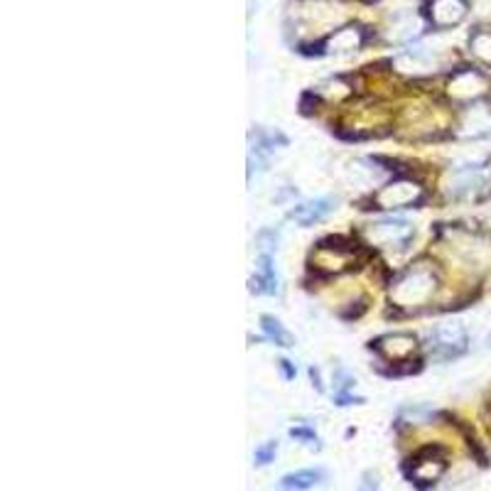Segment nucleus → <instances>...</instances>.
Wrapping results in <instances>:
<instances>
[{
	"label": "nucleus",
	"mask_w": 491,
	"mask_h": 491,
	"mask_svg": "<svg viewBox=\"0 0 491 491\" xmlns=\"http://www.w3.org/2000/svg\"><path fill=\"white\" fill-rule=\"evenodd\" d=\"M435 288H438L435 276L430 270H425V268H416V270L406 273L403 278L395 283L391 298L401 308H416V305H423V302L433 298Z\"/></svg>",
	"instance_id": "nucleus-1"
},
{
	"label": "nucleus",
	"mask_w": 491,
	"mask_h": 491,
	"mask_svg": "<svg viewBox=\"0 0 491 491\" xmlns=\"http://www.w3.org/2000/svg\"><path fill=\"white\" fill-rule=\"evenodd\" d=\"M430 347L435 349L438 356H457V354L464 352L467 347V331L459 322H445V324H438L435 330L430 331Z\"/></svg>",
	"instance_id": "nucleus-2"
},
{
	"label": "nucleus",
	"mask_w": 491,
	"mask_h": 491,
	"mask_svg": "<svg viewBox=\"0 0 491 491\" xmlns=\"http://www.w3.org/2000/svg\"><path fill=\"white\" fill-rule=\"evenodd\" d=\"M487 89H489L487 76L479 74L477 69H464V72L452 76V82H449V97L457 98V101H474L481 94H487Z\"/></svg>",
	"instance_id": "nucleus-3"
},
{
	"label": "nucleus",
	"mask_w": 491,
	"mask_h": 491,
	"mask_svg": "<svg viewBox=\"0 0 491 491\" xmlns=\"http://www.w3.org/2000/svg\"><path fill=\"white\" fill-rule=\"evenodd\" d=\"M491 133V106L474 104L459 118V138H484Z\"/></svg>",
	"instance_id": "nucleus-4"
},
{
	"label": "nucleus",
	"mask_w": 491,
	"mask_h": 491,
	"mask_svg": "<svg viewBox=\"0 0 491 491\" xmlns=\"http://www.w3.org/2000/svg\"><path fill=\"white\" fill-rule=\"evenodd\" d=\"M487 182H489V172L484 168H462L449 175L448 190L452 197H470L479 192L481 187H487Z\"/></svg>",
	"instance_id": "nucleus-5"
},
{
	"label": "nucleus",
	"mask_w": 491,
	"mask_h": 491,
	"mask_svg": "<svg viewBox=\"0 0 491 491\" xmlns=\"http://www.w3.org/2000/svg\"><path fill=\"white\" fill-rule=\"evenodd\" d=\"M420 197V187H417L416 182H394V184H388L384 187L381 192L376 194V204L381 207V209H398V207H408V204H413Z\"/></svg>",
	"instance_id": "nucleus-6"
},
{
	"label": "nucleus",
	"mask_w": 491,
	"mask_h": 491,
	"mask_svg": "<svg viewBox=\"0 0 491 491\" xmlns=\"http://www.w3.org/2000/svg\"><path fill=\"white\" fill-rule=\"evenodd\" d=\"M467 0H433L430 3V20L435 27H452L464 20Z\"/></svg>",
	"instance_id": "nucleus-7"
},
{
	"label": "nucleus",
	"mask_w": 491,
	"mask_h": 491,
	"mask_svg": "<svg viewBox=\"0 0 491 491\" xmlns=\"http://www.w3.org/2000/svg\"><path fill=\"white\" fill-rule=\"evenodd\" d=\"M413 236V226L406 222H381L369 229V238L384 246H403Z\"/></svg>",
	"instance_id": "nucleus-8"
},
{
	"label": "nucleus",
	"mask_w": 491,
	"mask_h": 491,
	"mask_svg": "<svg viewBox=\"0 0 491 491\" xmlns=\"http://www.w3.org/2000/svg\"><path fill=\"white\" fill-rule=\"evenodd\" d=\"M331 204H334L331 199H315V202L300 204V207H295V209L290 212V219H295V222L302 226L317 224V222H322V219L334 209Z\"/></svg>",
	"instance_id": "nucleus-9"
},
{
	"label": "nucleus",
	"mask_w": 491,
	"mask_h": 491,
	"mask_svg": "<svg viewBox=\"0 0 491 491\" xmlns=\"http://www.w3.org/2000/svg\"><path fill=\"white\" fill-rule=\"evenodd\" d=\"M363 44V33L362 27H344L339 33H334L330 37V43H327V50L330 52H354V50H359Z\"/></svg>",
	"instance_id": "nucleus-10"
},
{
	"label": "nucleus",
	"mask_w": 491,
	"mask_h": 491,
	"mask_svg": "<svg viewBox=\"0 0 491 491\" xmlns=\"http://www.w3.org/2000/svg\"><path fill=\"white\" fill-rule=\"evenodd\" d=\"M378 349L388 356V359H406L416 349V337L410 334H394V337H386L378 342Z\"/></svg>",
	"instance_id": "nucleus-11"
},
{
	"label": "nucleus",
	"mask_w": 491,
	"mask_h": 491,
	"mask_svg": "<svg viewBox=\"0 0 491 491\" xmlns=\"http://www.w3.org/2000/svg\"><path fill=\"white\" fill-rule=\"evenodd\" d=\"M395 69L398 72H406V74H413V72H427L430 65H433V57L423 50H410V52H403L401 57H395Z\"/></svg>",
	"instance_id": "nucleus-12"
},
{
	"label": "nucleus",
	"mask_w": 491,
	"mask_h": 491,
	"mask_svg": "<svg viewBox=\"0 0 491 491\" xmlns=\"http://www.w3.org/2000/svg\"><path fill=\"white\" fill-rule=\"evenodd\" d=\"M320 479H322V472L300 470V472H292V474H285V477L280 479V489L283 491H305V489H312L315 484H320Z\"/></svg>",
	"instance_id": "nucleus-13"
},
{
	"label": "nucleus",
	"mask_w": 491,
	"mask_h": 491,
	"mask_svg": "<svg viewBox=\"0 0 491 491\" xmlns=\"http://www.w3.org/2000/svg\"><path fill=\"white\" fill-rule=\"evenodd\" d=\"M253 290L258 292H268V295H276L278 292V276L273 270L270 256L258 258V276L253 280Z\"/></svg>",
	"instance_id": "nucleus-14"
},
{
	"label": "nucleus",
	"mask_w": 491,
	"mask_h": 491,
	"mask_svg": "<svg viewBox=\"0 0 491 491\" xmlns=\"http://www.w3.org/2000/svg\"><path fill=\"white\" fill-rule=\"evenodd\" d=\"M261 324H263V331H266L273 342L280 344V347H292V337H290L288 331H285V327H283L276 317L263 315V317H261Z\"/></svg>",
	"instance_id": "nucleus-15"
},
{
	"label": "nucleus",
	"mask_w": 491,
	"mask_h": 491,
	"mask_svg": "<svg viewBox=\"0 0 491 491\" xmlns=\"http://www.w3.org/2000/svg\"><path fill=\"white\" fill-rule=\"evenodd\" d=\"M445 472V464L442 459H435V462H417L416 467V479L417 481H435Z\"/></svg>",
	"instance_id": "nucleus-16"
},
{
	"label": "nucleus",
	"mask_w": 491,
	"mask_h": 491,
	"mask_svg": "<svg viewBox=\"0 0 491 491\" xmlns=\"http://www.w3.org/2000/svg\"><path fill=\"white\" fill-rule=\"evenodd\" d=\"M472 52L479 57L481 62L491 65V33H477L472 37Z\"/></svg>",
	"instance_id": "nucleus-17"
},
{
	"label": "nucleus",
	"mask_w": 491,
	"mask_h": 491,
	"mask_svg": "<svg viewBox=\"0 0 491 491\" xmlns=\"http://www.w3.org/2000/svg\"><path fill=\"white\" fill-rule=\"evenodd\" d=\"M276 452H278V442H266V445H261L256 449V464H268V462H273L276 457Z\"/></svg>",
	"instance_id": "nucleus-18"
},
{
	"label": "nucleus",
	"mask_w": 491,
	"mask_h": 491,
	"mask_svg": "<svg viewBox=\"0 0 491 491\" xmlns=\"http://www.w3.org/2000/svg\"><path fill=\"white\" fill-rule=\"evenodd\" d=\"M290 435H292L295 440H302L305 445H312V442H317L315 433H312V430H308V427H292V430H290Z\"/></svg>",
	"instance_id": "nucleus-19"
},
{
	"label": "nucleus",
	"mask_w": 491,
	"mask_h": 491,
	"mask_svg": "<svg viewBox=\"0 0 491 491\" xmlns=\"http://www.w3.org/2000/svg\"><path fill=\"white\" fill-rule=\"evenodd\" d=\"M280 371H283V376H285V378H295V366H292V363L288 362V359H280Z\"/></svg>",
	"instance_id": "nucleus-20"
},
{
	"label": "nucleus",
	"mask_w": 491,
	"mask_h": 491,
	"mask_svg": "<svg viewBox=\"0 0 491 491\" xmlns=\"http://www.w3.org/2000/svg\"><path fill=\"white\" fill-rule=\"evenodd\" d=\"M376 487H378V481H376V477L371 479V477H366V481L362 484V489L359 491H376Z\"/></svg>",
	"instance_id": "nucleus-21"
},
{
	"label": "nucleus",
	"mask_w": 491,
	"mask_h": 491,
	"mask_svg": "<svg viewBox=\"0 0 491 491\" xmlns=\"http://www.w3.org/2000/svg\"><path fill=\"white\" fill-rule=\"evenodd\" d=\"M487 349H491V331L487 334Z\"/></svg>",
	"instance_id": "nucleus-22"
}]
</instances>
